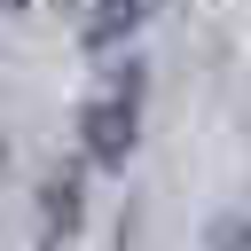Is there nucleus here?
<instances>
[{
  "mask_svg": "<svg viewBox=\"0 0 251 251\" xmlns=\"http://www.w3.org/2000/svg\"><path fill=\"white\" fill-rule=\"evenodd\" d=\"M141 102H149V71L126 55V63H118L110 78H94L86 102H78V157L102 165V173H118V165L133 157V141H141Z\"/></svg>",
  "mask_w": 251,
  "mask_h": 251,
  "instance_id": "obj_1",
  "label": "nucleus"
},
{
  "mask_svg": "<svg viewBox=\"0 0 251 251\" xmlns=\"http://www.w3.org/2000/svg\"><path fill=\"white\" fill-rule=\"evenodd\" d=\"M78 220H86V165L71 157L39 188V251H71L78 243Z\"/></svg>",
  "mask_w": 251,
  "mask_h": 251,
  "instance_id": "obj_2",
  "label": "nucleus"
},
{
  "mask_svg": "<svg viewBox=\"0 0 251 251\" xmlns=\"http://www.w3.org/2000/svg\"><path fill=\"white\" fill-rule=\"evenodd\" d=\"M157 8H165V0H86V8H78V39H86L94 55H110V47H126Z\"/></svg>",
  "mask_w": 251,
  "mask_h": 251,
  "instance_id": "obj_3",
  "label": "nucleus"
},
{
  "mask_svg": "<svg viewBox=\"0 0 251 251\" xmlns=\"http://www.w3.org/2000/svg\"><path fill=\"white\" fill-rule=\"evenodd\" d=\"M204 243H212V251H251V212H220V220L204 227Z\"/></svg>",
  "mask_w": 251,
  "mask_h": 251,
  "instance_id": "obj_4",
  "label": "nucleus"
},
{
  "mask_svg": "<svg viewBox=\"0 0 251 251\" xmlns=\"http://www.w3.org/2000/svg\"><path fill=\"white\" fill-rule=\"evenodd\" d=\"M0 8H31V0H0Z\"/></svg>",
  "mask_w": 251,
  "mask_h": 251,
  "instance_id": "obj_5",
  "label": "nucleus"
}]
</instances>
